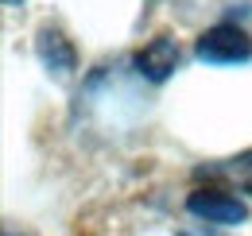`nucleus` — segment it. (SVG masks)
Listing matches in <instances>:
<instances>
[{"label":"nucleus","instance_id":"nucleus-1","mask_svg":"<svg viewBox=\"0 0 252 236\" xmlns=\"http://www.w3.org/2000/svg\"><path fill=\"white\" fill-rule=\"evenodd\" d=\"M194 55L202 62H210V66H237V62L252 59V39H249V31L237 28V24H214L210 31L198 35Z\"/></svg>","mask_w":252,"mask_h":236},{"label":"nucleus","instance_id":"nucleus-2","mask_svg":"<svg viewBox=\"0 0 252 236\" xmlns=\"http://www.w3.org/2000/svg\"><path fill=\"white\" fill-rule=\"evenodd\" d=\"M187 213L198 217V221H206V225H225V229L249 221V206L237 194L221 190V186H198L187 198Z\"/></svg>","mask_w":252,"mask_h":236},{"label":"nucleus","instance_id":"nucleus-3","mask_svg":"<svg viewBox=\"0 0 252 236\" xmlns=\"http://www.w3.org/2000/svg\"><path fill=\"white\" fill-rule=\"evenodd\" d=\"M179 62H183V47H179V39H175V35H156L152 43H144V47L136 51L132 70H136L144 82L163 86V82L179 70Z\"/></svg>","mask_w":252,"mask_h":236},{"label":"nucleus","instance_id":"nucleus-4","mask_svg":"<svg viewBox=\"0 0 252 236\" xmlns=\"http://www.w3.org/2000/svg\"><path fill=\"white\" fill-rule=\"evenodd\" d=\"M35 59H39V66H43L51 78H59V82L78 70V51H74V43H70L59 28H39L35 31Z\"/></svg>","mask_w":252,"mask_h":236},{"label":"nucleus","instance_id":"nucleus-5","mask_svg":"<svg viewBox=\"0 0 252 236\" xmlns=\"http://www.w3.org/2000/svg\"><path fill=\"white\" fill-rule=\"evenodd\" d=\"M194 178L202 182H214V186H225V190H241L252 198V148L241 151V155H229V159H214V163H202Z\"/></svg>","mask_w":252,"mask_h":236},{"label":"nucleus","instance_id":"nucleus-6","mask_svg":"<svg viewBox=\"0 0 252 236\" xmlns=\"http://www.w3.org/2000/svg\"><path fill=\"white\" fill-rule=\"evenodd\" d=\"M175 236H206V233H190V229H183V233H175Z\"/></svg>","mask_w":252,"mask_h":236},{"label":"nucleus","instance_id":"nucleus-7","mask_svg":"<svg viewBox=\"0 0 252 236\" xmlns=\"http://www.w3.org/2000/svg\"><path fill=\"white\" fill-rule=\"evenodd\" d=\"M4 4H8V8H20V4H24V0H4Z\"/></svg>","mask_w":252,"mask_h":236}]
</instances>
